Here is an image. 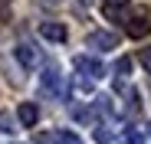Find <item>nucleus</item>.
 <instances>
[{"label": "nucleus", "mask_w": 151, "mask_h": 144, "mask_svg": "<svg viewBox=\"0 0 151 144\" xmlns=\"http://www.w3.org/2000/svg\"><path fill=\"white\" fill-rule=\"evenodd\" d=\"M36 144H56V134H46L43 131V134H36Z\"/></svg>", "instance_id": "4468645a"}, {"label": "nucleus", "mask_w": 151, "mask_h": 144, "mask_svg": "<svg viewBox=\"0 0 151 144\" xmlns=\"http://www.w3.org/2000/svg\"><path fill=\"white\" fill-rule=\"evenodd\" d=\"M49 4H56V0H49Z\"/></svg>", "instance_id": "a211bd4d"}, {"label": "nucleus", "mask_w": 151, "mask_h": 144, "mask_svg": "<svg viewBox=\"0 0 151 144\" xmlns=\"http://www.w3.org/2000/svg\"><path fill=\"white\" fill-rule=\"evenodd\" d=\"M76 72L92 82V79H102L105 76V66L99 62V59H92V56H76Z\"/></svg>", "instance_id": "f03ea898"}, {"label": "nucleus", "mask_w": 151, "mask_h": 144, "mask_svg": "<svg viewBox=\"0 0 151 144\" xmlns=\"http://www.w3.org/2000/svg\"><path fill=\"white\" fill-rule=\"evenodd\" d=\"M148 134H151V125H148Z\"/></svg>", "instance_id": "f3484780"}, {"label": "nucleus", "mask_w": 151, "mask_h": 144, "mask_svg": "<svg viewBox=\"0 0 151 144\" xmlns=\"http://www.w3.org/2000/svg\"><path fill=\"white\" fill-rule=\"evenodd\" d=\"M79 4H89V0H79Z\"/></svg>", "instance_id": "dca6fc26"}, {"label": "nucleus", "mask_w": 151, "mask_h": 144, "mask_svg": "<svg viewBox=\"0 0 151 144\" xmlns=\"http://www.w3.org/2000/svg\"><path fill=\"white\" fill-rule=\"evenodd\" d=\"M86 46L89 49H118V36L109 33V30H95L86 36Z\"/></svg>", "instance_id": "7ed1b4c3"}, {"label": "nucleus", "mask_w": 151, "mask_h": 144, "mask_svg": "<svg viewBox=\"0 0 151 144\" xmlns=\"http://www.w3.org/2000/svg\"><path fill=\"white\" fill-rule=\"evenodd\" d=\"M125 7H128V0H105L102 4V13L109 20H125Z\"/></svg>", "instance_id": "6e6552de"}, {"label": "nucleus", "mask_w": 151, "mask_h": 144, "mask_svg": "<svg viewBox=\"0 0 151 144\" xmlns=\"http://www.w3.org/2000/svg\"><path fill=\"white\" fill-rule=\"evenodd\" d=\"M138 59H141V66H145V72L151 76V46H145V49L138 53Z\"/></svg>", "instance_id": "ddd939ff"}, {"label": "nucleus", "mask_w": 151, "mask_h": 144, "mask_svg": "<svg viewBox=\"0 0 151 144\" xmlns=\"http://www.w3.org/2000/svg\"><path fill=\"white\" fill-rule=\"evenodd\" d=\"M125 30H128V36H135V39L148 36V33H151V23H148L145 10H138L135 16H128V20H125Z\"/></svg>", "instance_id": "20e7f679"}, {"label": "nucleus", "mask_w": 151, "mask_h": 144, "mask_svg": "<svg viewBox=\"0 0 151 144\" xmlns=\"http://www.w3.org/2000/svg\"><path fill=\"white\" fill-rule=\"evenodd\" d=\"M128 144H145V138H141L138 131H128Z\"/></svg>", "instance_id": "2eb2a0df"}, {"label": "nucleus", "mask_w": 151, "mask_h": 144, "mask_svg": "<svg viewBox=\"0 0 151 144\" xmlns=\"http://www.w3.org/2000/svg\"><path fill=\"white\" fill-rule=\"evenodd\" d=\"M17 118H20V125H23V128H33V125L40 121V108H36L33 102H23V105L17 108Z\"/></svg>", "instance_id": "423d86ee"}, {"label": "nucleus", "mask_w": 151, "mask_h": 144, "mask_svg": "<svg viewBox=\"0 0 151 144\" xmlns=\"http://www.w3.org/2000/svg\"><path fill=\"white\" fill-rule=\"evenodd\" d=\"M40 88H43V95H53V98H63L66 102V79L59 76V69L56 66H46L43 69V79H40Z\"/></svg>", "instance_id": "f257e3e1"}, {"label": "nucleus", "mask_w": 151, "mask_h": 144, "mask_svg": "<svg viewBox=\"0 0 151 144\" xmlns=\"http://www.w3.org/2000/svg\"><path fill=\"white\" fill-rule=\"evenodd\" d=\"M0 131H4V134H13L17 131V118L10 111H0Z\"/></svg>", "instance_id": "9d476101"}, {"label": "nucleus", "mask_w": 151, "mask_h": 144, "mask_svg": "<svg viewBox=\"0 0 151 144\" xmlns=\"http://www.w3.org/2000/svg\"><path fill=\"white\" fill-rule=\"evenodd\" d=\"M40 36L49 39V43H66V26H63V23L46 20V23H40Z\"/></svg>", "instance_id": "39448f33"}, {"label": "nucleus", "mask_w": 151, "mask_h": 144, "mask_svg": "<svg viewBox=\"0 0 151 144\" xmlns=\"http://www.w3.org/2000/svg\"><path fill=\"white\" fill-rule=\"evenodd\" d=\"M128 72H132V59H128V56H122V59L115 62V76H118V79H125Z\"/></svg>", "instance_id": "f8f14e48"}, {"label": "nucleus", "mask_w": 151, "mask_h": 144, "mask_svg": "<svg viewBox=\"0 0 151 144\" xmlns=\"http://www.w3.org/2000/svg\"><path fill=\"white\" fill-rule=\"evenodd\" d=\"M95 141H99V144H122V138H118L112 128H105V125L95 128Z\"/></svg>", "instance_id": "1a4fd4ad"}, {"label": "nucleus", "mask_w": 151, "mask_h": 144, "mask_svg": "<svg viewBox=\"0 0 151 144\" xmlns=\"http://www.w3.org/2000/svg\"><path fill=\"white\" fill-rule=\"evenodd\" d=\"M56 144H82V138L79 134H76V131H56Z\"/></svg>", "instance_id": "9b49d317"}, {"label": "nucleus", "mask_w": 151, "mask_h": 144, "mask_svg": "<svg viewBox=\"0 0 151 144\" xmlns=\"http://www.w3.org/2000/svg\"><path fill=\"white\" fill-rule=\"evenodd\" d=\"M17 59H20V66H23V69H36V62H40V53L33 49L30 43H20V46H17Z\"/></svg>", "instance_id": "0eeeda50"}]
</instances>
